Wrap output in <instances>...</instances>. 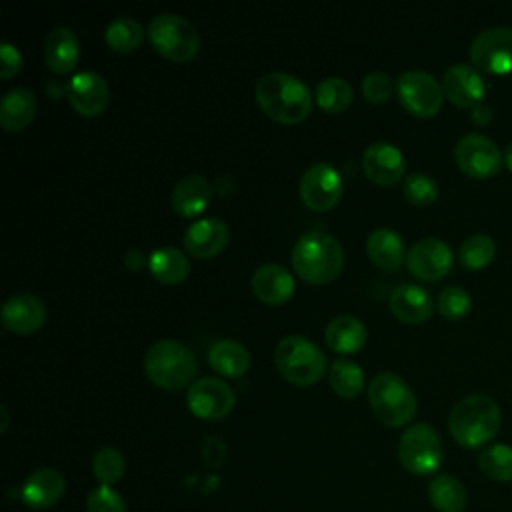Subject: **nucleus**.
<instances>
[{
    "mask_svg": "<svg viewBox=\"0 0 512 512\" xmlns=\"http://www.w3.org/2000/svg\"><path fill=\"white\" fill-rule=\"evenodd\" d=\"M434 308L432 296L418 284H398L390 292V310L392 314L408 324H418L430 318Z\"/></svg>",
    "mask_w": 512,
    "mask_h": 512,
    "instance_id": "nucleus-22",
    "label": "nucleus"
},
{
    "mask_svg": "<svg viewBox=\"0 0 512 512\" xmlns=\"http://www.w3.org/2000/svg\"><path fill=\"white\" fill-rule=\"evenodd\" d=\"M252 290L266 304H282L294 292V276L276 262L260 264L252 272Z\"/></svg>",
    "mask_w": 512,
    "mask_h": 512,
    "instance_id": "nucleus-21",
    "label": "nucleus"
},
{
    "mask_svg": "<svg viewBox=\"0 0 512 512\" xmlns=\"http://www.w3.org/2000/svg\"><path fill=\"white\" fill-rule=\"evenodd\" d=\"M302 202L312 210H330L342 196V176L328 162L310 164L298 184Z\"/></svg>",
    "mask_w": 512,
    "mask_h": 512,
    "instance_id": "nucleus-12",
    "label": "nucleus"
},
{
    "mask_svg": "<svg viewBox=\"0 0 512 512\" xmlns=\"http://www.w3.org/2000/svg\"><path fill=\"white\" fill-rule=\"evenodd\" d=\"M144 368L150 380L162 388H182L196 372L194 352L172 338L156 340L144 354Z\"/></svg>",
    "mask_w": 512,
    "mask_h": 512,
    "instance_id": "nucleus-6",
    "label": "nucleus"
},
{
    "mask_svg": "<svg viewBox=\"0 0 512 512\" xmlns=\"http://www.w3.org/2000/svg\"><path fill=\"white\" fill-rule=\"evenodd\" d=\"M0 318L8 330L26 334L42 326L46 318V306L32 292H16L4 300Z\"/></svg>",
    "mask_w": 512,
    "mask_h": 512,
    "instance_id": "nucleus-18",
    "label": "nucleus"
},
{
    "mask_svg": "<svg viewBox=\"0 0 512 512\" xmlns=\"http://www.w3.org/2000/svg\"><path fill=\"white\" fill-rule=\"evenodd\" d=\"M436 306H438V312L446 320H460L470 312L472 298L462 286L454 284V286H446L440 290Z\"/></svg>",
    "mask_w": 512,
    "mask_h": 512,
    "instance_id": "nucleus-38",
    "label": "nucleus"
},
{
    "mask_svg": "<svg viewBox=\"0 0 512 512\" xmlns=\"http://www.w3.org/2000/svg\"><path fill=\"white\" fill-rule=\"evenodd\" d=\"M496 256V244L488 234L468 236L458 250V260L466 270H482Z\"/></svg>",
    "mask_w": 512,
    "mask_h": 512,
    "instance_id": "nucleus-35",
    "label": "nucleus"
},
{
    "mask_svg": "<svg viewBox=\"0 0 512 512\" xmlns=\"http://www.w3.org/2000/svg\"><path fill=\"white\" fill-rule=\"evenodd\" d=\"M470 60L474 68L488 74L512 72V28L496 26L478 32L470 42Z\"/></svg>",
    "mask_w": 512,
    "mask_h": 512,
    "instance_id": "nucleus-11",
    "label": "nucleus"
},
{
    "mask_svg": "<svg viewBox=\"0 0 512 512\" xmlns=\"http://www.w3.org/2000/svg\"><path fill=\"white\" fill-rule=\"evenodd\" d=\"M500 424V406L486 394L460 398L448 414V430L464 448H480L488 444L498 434Z\"/></svg>",
    "mask_w": 512,
    "mask_h": 512,
    "instance_id": "nucleus-2",
    "label": "nucleus"
},
{
    "mask_svg": "<svg viewBox=\"0 0 512 512\" xmlns=\"http://www.w3.org/2000/svg\"><path fill=\"white\" fill-rule=\"evenodd\" d=\"M344 252L340 242L324 230L304 232L292 248V266L308 282H328L342 270Z\"/></svg>",
    "mask_w": 512,
    "mask_h": 512,
    "instance_id": "nucleus-3",
    "label": "nucleus"
},
{
    "mask_svg": "<svg viewBox=\"0 0 512 512\" xmlns=\"http://www.w3.org/2000/svg\"><path fill=\"white\" fill-rule=\"evenodd\" d=\"M442 90H444V96H448V100L454 106L472 110L474 106L482 104L488 92V84L474 66L458 62L444 72Z\"/></svg>",
    "mask_w": 512,
    "mask_h": 512,
    "instance_id": "nucleus-15",
    "label": "nucleus"
},
{
    "mask_svg": "<svg viewBox=\"0 0 512 512\" xmlns=\"http://www.w3.org/2000/svg\"><path fill=\"white\" fill-rule=\"evenodd\" d=\"M124 470H126V460L122 452L112 446H104L96 450V454L92 456V474L94 478L100 480V484L112 486L124 476Z\"/></svg>",
    "mask_w": 512,
    "mask_h": 512,
    "instance_id": "nucleus-36",
    "label": "nucleus"
},
{
    "mask_svg": "<svg viewBox=\"0 0 512 512\" xmlns=\"http://www.w3.org/2000/svg\"><path fill=\"white\" fill-rule=\"evenodd\" d=\"M148 268L158 280L174 284V282H180L182 278H186V274L190 270V260L176 246H160L150 252Z\"/></svg>",
    "mask_w": 512,
    "mask_h": 512,
    "instance_id": "nucleus-30",
    "label": "nucleus"
},
{
    "mask_svg": "<svg viewBox=\"0 0 512 512\" xmlns=\"http://www.w3.org/2000/svg\"><path fill=\"white\" fill-rule=\"evenodd\" d=\"M34 112H36V98L32 90L24 86L10 88L0 102V124L8 132L22 130L34 118Z\"/></svg>",
    "mask_w": 512,
    "mask_h": 512,
    "instance_id": "nucleus-27",
    "label": "nucleus"
},
{
    "mask_svg": "<svg viewBox=\"0 0 512 512\" xmlns=\"http://www.w3.org/2000/svg\"><path fill=\"white\" fill-rule=\"evenodd\" d=\"M366 252H368L370 260L384 270H396L402 264V260L406 258L402 236L396 230L386 228V226L374 228L368 234Z\"/></svg>",
    "mask_w": 512,
    "mask_h": 512,
    "instance_id": "nucleus-26",
    "label": "nucleus"
},
{
    "mask_svg": "<svg viewBox=\"0 0 512 512\" xmlns=\"http://www.w3.org/2000/svg\"><path fill=\"white\" fill-rule=\"evenodd\" d=\"M80 44L78 36L68 26L52 28L44 38V60L54 72H68L78 62Z\"/></svg>",
    "mask_w": 512,
    "mask_h": 512,
    "instance_id": "nucleus-23",
    "label": "nucleus"
},
{
    "mask_svg": "<svg viewBox=\"0 0 512 512\" xmlns=\"http://www.w3.org/2000/svg\"><path fill=\"white\" fill-rule=\"evenodd\" d=\"M86 512H126V502L112 486L100 484L88 492Z\"/></svg>",
    "mask_w": 512,
    "mask_h": 512,
    "instance_id": "nucleus-39",
    "label": "nucleus"
},
{
    "mask_svg": "<svg viewBox=\"0 0 512 512\" xmlns=\"http://www.w3.org/2000/svg\"><path fill=\"white\" fill-rule=\"evenodd\" d=\"M316 102L326 112H342L352 102V86L342 76H328L316 86Z\"/></svg>",
    "mask_w": 512,
    "mask_h": 512,
    "instance_id": "nucleus-34",
    "label": "nucleus"
},
{
    "mask_svg": "<svg viewBox=\"0 0 512 512\" xmlns=\"http://www.w3.org/2000/svg\"><path fill=\"white\" fill-rule=\"evenodd\" d=\"M504 164H506V168L512 172V142L504 148Z\"/></svg>",
    "mask_w": 512,
    "mask_h": 512,
    "instance_id": "nucleus-43",
    "label": "nucleus"
},
{
    "mask_svg": "<svg viewBox=\"0 0 512 512\" xmlns=\"http://www.w3.org/2000/svg\"><path fill=\"white\" fill-rule=\"evenodd\" d=\"M188 408L206 420L224 418L234 406V390L220 378L202 376L188 386Z\"/></svg>",
    "mask_w": 512,
    "mask_h": 512,
    "instance_id": "nucleus-13",
    "label": "nucleus"
},
{
    "mask_svg": "<svg viewBox=\"0 0 512 512\" xmlns=\"http://www.w3.org/2000/svg\"><path fill=\"white\" fill-rule=\"evenodd\" d=\"M392 90H394V80L386 72L374 70L362 78V92L370 102L388 100L392 96Z\"/></svg>",
    "mask_w": 512,
    "mask_h": 512,
    "instance_id": "nucleus-40",
    "label": "nucleus"
},
{
    "mask_svg": "<svg viewBox=\"0 0 512 512\" xmlns=\"http://www.w3.org/2000/svg\"><path fill=\"white\" fill-rule=\"evenodd\" d=\"M148 38L152 46L170 60L186 62L196 56L200 48V34L196 26L174 12H160L148 22Z\"/></svg>",
    "mask_w": 512,
    "mask_h": 512,
    "instance_id": "nucleus-7",
    "label": "nucleus"
},
{
    "mask_svg": "<svg viewBox=\"0 0 512 512\" xmlns=\"http://www.w3.org/2000/svg\"><path fill=\"white\" fill-rule=\"evenodd\" d=\"M254 94L270 118L286 124L306 118L312 106V94L306 82L282 70H272L260 76Z\"/></svg>",
    "mask_w": 512,
    "mask_h": 512,
    "instance_id": "nucleus-1",
    "label": "nucleus"
},
{
    "mask_svg": "<svg viewBox=\"0 0 512 512\" xmlns=\"http://www.w3.org/2000/svg\"><path fill=\"white\" fill-rule=\"evenodd\" d=\"M0 58H2V64H0V76L2 78H10L22 68V54L10 42L0 44Z\"/></svg>",
    "mask_w": 512,
    "mask_h": 512,
    "instance_id": "nucleus-41",
    "label": "nucleus"
},
{
    "mask_svg": "<svg viewBox=\"0 0 512 512\" xmlns=\"http://www.w3.org/2000/svg\"><path fill=\"white\" fill-rule=\"evenodd\" d=\"M402 194L408 202L416 206L432 204L438 196L436 180L426 172H412L402 180Z\"/></svg>",
    "mask_w": 512,
    "mask_h": 512,
    "instance_id": "nucleus-37",
    "label": "nucleus"
},
{
    "mask_svg": "<svg viewBox=\"0 0 512 512\" xmlns=\"http://www.w3.org/2000/svg\"><path fill=\"white\" fill-rule=\"evenodd\" d=\"M208 362L224 376H240L250 366V354L238 340L218 338L208 348Z\"/></svg>",
    "mask_w": 512,
    "mask_h": 512,
    "instance_id": "nucleus-28",
    "label": "nucleus"
},
{
    "mask_svg": "<svg viewBox=\"0 0 512 512\" xmlns=\"http://www.w3.org/2000/svg\"><path fill=\"white\" fill-rule=\"evenodd\" d=\"M454 160L466 176L476 180L492 178L504 166V154L494 144V140L478 132H470L458 138L454 146Z\"/></svg>",
    "mask_w": 512,
    "mask_h": 512,
    "instance_id": "nucleus-9",
    "label": "nucleus"
},
{
    "mask_svg": "<svg viewBox=\"0 0 512 512\" xmlns=\"http://www.w3.org/2000/svg\"><path fill=\"white\" fill-rule=\"evenodd\" d=\"M66 96L78 114L96 116L108 106L110 88L102 74L94 70H80L68 80Z\"/></svg>",
    "mask_w": 512,
    "mask_h": 512,
    "instance_id": "nucleus-16",
    "label": "nucleus"
},
{
    "mask_svg": "<svg viewBox=\"0 0 512 512\" xmlns=\"http://www.w3.org/2000/svg\"><path fill=\"white\" fill-rule=\"evenodd\" d=\"M428 500L438 512H462L468 502L464 484L452 474H438L428 484Z\"/></svg>",
    "mask_w": 512,
    "mask_h": 512,
    "instance_id": "nucleus-29",
    "label": "nucleus"
},
{
    "mask_svg": "<svg viewBox=\"0 0 512 512\" xmlns=\"http://www.w3.org/2000/svg\"><path fill=\"white\" fill-rule=\"evenodd\" d=\"M364 174L376 184H394L404 176V154L386 140L372 142L362 152Z\"/></svg>",
    "mask_w": 512,
    "mask_h": 512,
    "instance_id": "nucleus-17",
    "label": "nucleus"
},
{
    "mask_svg": "<svg viewBox=\"0 0 512 512\" xmlns=\"http://www.w3.org/2000/svg\"><path fill=\"white\" fill-rule=\"evenodd\" d=\"M274 362L288 382L296 386H310L324 374L326 354L310 338L302 334H288L278 340L274 348Z\"/></svg>",
    "mask_w": 512,
    "mask_h": 512,
    "instance_id": "nucleus-5",
    "label": "nucleus"
},
{
    "mask_svg": "<svg viewBox=\"0 0 512 512\" xmlns=\"http://www.w3.org/2000/svg\"><path fill=\"white\" fill-rule=\"evenodd\" d=\"M212 186L210 182L200 174H186L182 176L170 194L172 208L182 216H194L204 210V206L210 202Z\"/></svg>",
    "mask_w": 512,
    "mask_h": 512,
    "instance_id": "nucleus-24",
    "label": "nucleus"
},
{
    "mask_svg": "<svg viewBox=\"0 0 512 512\" xmlns=\"http://www.w3.org/2000/svg\"><path fill=\"white\" fill-rule=\"evenodd\" d=\"M104 38L110 48H114L118 52H130L142 42L144 28L132 16H116L108 22Z\"/></svg>",
    "mask_w": 512,
    "mask_h": 512,
    "instance_id": "nucleus-32",
    "label": "nucleus"
},
{
    "mask_svg": "<svg viewBox=\"0 0 512 512\" xmlns=\"http://www.w3.org/2000/svg\"><path fill=\"white\" fill-rule=\"evenodd\" d=\"M398 458L412 474L426 476L436 472L442 464V440L436 428L426 422L408 426L398 442Z\"/></svg>",
    "mask_w": 512,
    "mask_h": 512,
    "instance_id": "nucleus-8",
    "label": "nucleus"
},
{
    "mask_svg": "<svg viewBox=\"0 0 512 512\" xmlns=\"http://www.w3.org/2000/svg\"><path fill=\"white\" fill-rule=\"evenodd\" d=\"M368 400L376 418L386 426H404L416 414V396L410 384L396 372L384 370L368 382Z\"/></svg>",
    "mask_w": 512,
    "mask_h": 512,
    "instance_id": "nucleus-4",
    "label": "nucleus"
},
{
    "mask_svg": "<svg viewBox=\"0 0 512 512\" xmlns=\"http://www.w3.org/2000/svg\"><path fill=\"white\" fill-rule=\"evenodd\" d=\"M228 224L216 216L194 220L184 232V246L192 256L208 258L218 254L228 242Z\"/></svg>",
    "mask_w": 512,
    "mask_h": 512,
    "instance_id": "nucleus-20",
    "label": "nucleus"
},
{
    "mask_svg": "<svg viewBox=\"0 0 512 512\" xmlns=\"http://www.w3.org/2000/svg\"><path fill=\"white\" fill-rule=\"evenodd\" d=\"M66 480L56 468H38L34 470L20 488V498L28 508L46 510L64 496Z\"/></svg>",
    "mask_w": 512,
    "mask_h": 512,
    "instance_id": "nucleus-19",
    "label": "nucleus"
},
{
    "mask_svg": "<svg viewBox=\"0 0 512 512\" xmlns=\"http://www.w3.org/2000/svg\"><path fill=\"white\" fill-rule=\"evenodd\" d=\"M452 262V248L440 238H420L406 252V266L420 280L444 278Z\"/></svg>",
    "mask_w": 512,
    "mask_h": 512,
    "instance_id": "nucleus-14",
    "label": "nucleus"
},
{
    "mask_svg": "<svg viewBox=\"0 0 512 512\" xmlns=\"http://www.w3.org/2000/svg\"><path fill=\"white\" fill-rule=\"evenodd\" d=\"M396 92L404 108L418 118L434 116L440 110L444 98L440 82L424 70L402 72L396 80Z\"/></svg>",
    "mask_w": 512,
    "mask_h": 512,
    "instance_id": "nucleus-10",
    "label": "nucleus"
},
{
    "mask_svg": "<svg viewBox=\"0 0 512 512\" xmlns=\"http://www.w3.org/2000/svg\"><path fill=\"white\" fill-rule=\"evenodd\" d=\"M326 344L342 354L356 352L366 342V326L360 318L352 314H338L328 320L324 330Z\"/></svg>",
    "mask_w": 512,
    "mask_h": 512,
    "instance_id": "nucleus-25",
    "label": "nucleus"
},
{
    "mask_svg": "<svg viewBox=\"0 0 512 512\" xmlns=\"http://www.w3.org/2000/svg\"><path fill=\"white\" fill-rule=\"evenodd\" d=\"M478 468L494 482H512V446L492 444L478 454Z\"/></svg>",
    "mask_w": 512,
    "mask_h": 512,
    "instance_id": "nucleus-33",
    "label": "nucleus"
},
{
    "mask_svg": "<svg viewBox=\"0 0 512 512\" xmlns=\"http://www.w3.org/2000/svg\"><path fill=\"white\" fill-rule=\"evenodd\" d=\"M330 386L344 398H354L364 388V372L358 362L350 358H336L330 364Z\"/></svg>",
    "mask_w": 512,
    "mask_h": 512,
    "instance_id": "nucleus-31",
    "label": "nucleus"
},
{
    "mask_svg": "<svg viewBox=\"0 0 512 512\" xmlns=\"http://www.w3.org/2000/svg\"><path fill=\"white\" fill-rule=\"evenodd\" d=\"M470 118H472V122H474V124H478V126H486V124H490V122H492V108H490V106H484V104H478V106H474V108H472Z\"/></svg>",
    "mask_w": 512,
    "mask_h": 512,
    "instance_id": "nucleus-42",
    "label": "nucleus"
}]
</instances>
